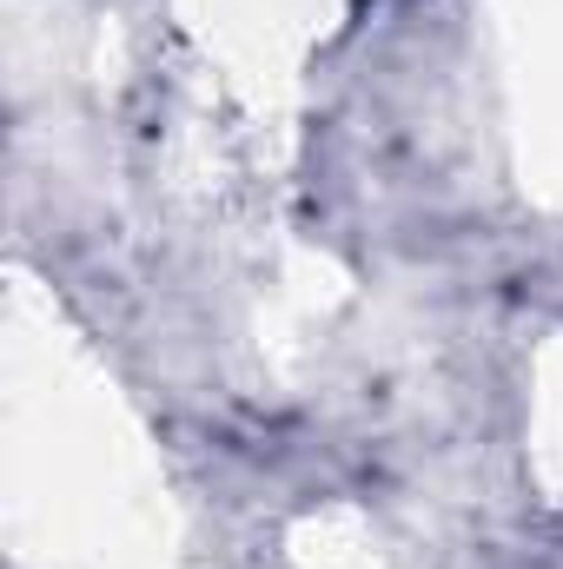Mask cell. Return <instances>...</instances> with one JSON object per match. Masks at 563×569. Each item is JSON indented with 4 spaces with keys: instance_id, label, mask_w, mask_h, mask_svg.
Returning <instances> with one entry per match:
<instances>
[]
</instances>
